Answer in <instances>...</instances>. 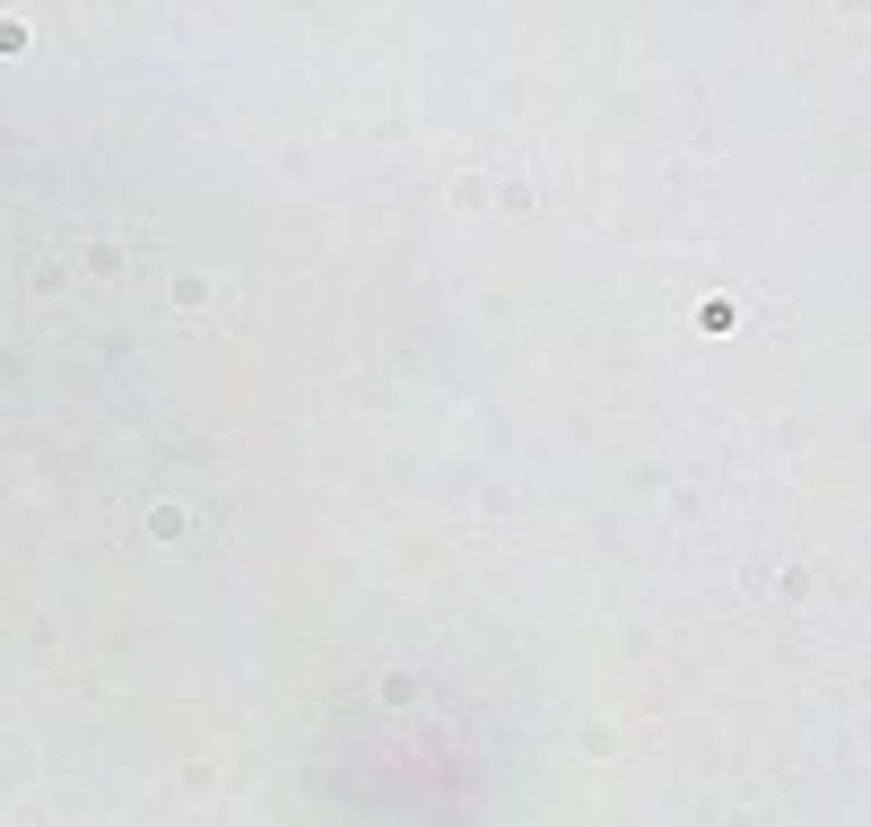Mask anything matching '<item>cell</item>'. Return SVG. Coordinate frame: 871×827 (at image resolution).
<instances>
[{"label":"cell","mask_w":871,"mask_h":827,"mask_svg":"<svg viewBox=\"0 0 871 827\" xmlns=\"http://www.w3.org/2000/svg\"><path fill=\"white\" fill-rule=\"evenodd\" d=\"M0 53H26V26H18V18H0Z\"/></svg>","instance_id":"1"}]
</instances>
